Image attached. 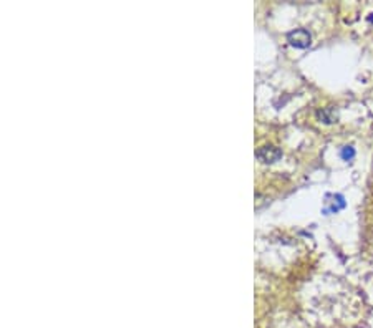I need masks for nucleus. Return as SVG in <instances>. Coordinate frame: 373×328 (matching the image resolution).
<instances>
[{"label": "nucleus", "mask_w": 373, "mask_h": 328, "mask_svg": "<svg viewBox=\"0 0 373 328\" xmlns=\"http://www.w3.org/2000/svg\"><path fill=\"white\" fill-rule=\"evenodd\" d=\"M345 207V199L342 194H329L327 197H325V206L324 209H322V212L324 214H335V212L342 211Z\"/></svg>", "instance_id": "nucleus-3"}, {"label": "nucleus", "mask_w": 373, "mask_h": 328, "mask_svg": "<svg viewBox=\"0 0 373 328\" xmlns=\"http://www.w3.org/2000/svg\"><path fill=\"white\" fill-rule=\"evenodd\" d=\"M255 156H257V159L262 161V163L272 164L282 158V151L279 149L277 146H262L255 151Z\"/></svg>", "instance_id": "nucleus-2"}, {"label": "nucleus", "mask_w": 373, "mask_h": 328, "mask_svg": "<svg viewBox=\"0 0 373 328\" xmlns=\"http://www.w3.org/2000/svg\"><path fill=\"white\" fill-rule=\"evenodd\" d=\"M368 22H373V13H370V17H368Z\"/></svg>", "instance_id": "nucleus-6"}, {"label": "nucleus", "mask_w": 373, "mask_h": 328, "mask_svg": "<svg viewBox=\"0 0 373 328\" xmlns=\"http://www.w3.org/2000/svg\"><path fill=\"white\" fill-rule=\"evenodd\" d=\"M340 156H342L343 161H352L355 158V149H353L352 146H343L342 149H340Z\"/></svg>", "instance_id": "nucleus-5"}, {"label": "nucleus", "mask_w": 373, "mask_h": 328, "mask_svg": "<svg viewBox=\"0 0 373 328\" xmlns=\"http://www.w3.org/2000/svg\"><path fill=\"white\" fill-rule=\"evenodd\" d=\"M287 41L292 45V47L304 50V48H309L310 47L312 35L305 29H297V30H292L290 34L287 35Z\"/></svg>", "instance_id": "nucleus-1"}, {"label": "nucleus", "mask_w": 373, "mask_h": 328, "mask_svg": "<svg viewBox=\"0 0 373 328\" xmlns=\"http://www.w3.org/2000/svg\"><path fill=\"white\" fill-rule=\"evenodd\" d=\"M319 119L320 121H324L325 124H332V123H335L338 119V114H337V109L335 108H332V106H329V108H324V109H320L319 113Z\"/></svg>", "instance_id": "nucleus-4"}]
</instances>
